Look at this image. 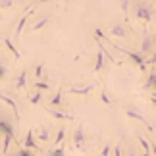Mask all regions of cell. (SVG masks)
<instances>
[{"instance_id": "cell-1", "label": "cell", "mask_w": 156, "mask_h": 156, "mask_svg": "<svg viewBox=\"0 0 156 156\" xmlns=\"http://www.w3.org/2000/svg\"><path fill=\"white\" fill-rule=\"evenodd\" d=\"M133 16L137 17V20H141V21H151L152 20V8L148 6V2H137L133 6Z\"/></svg>"}, {"instance_id": "cell-2", "label": "cell", "mask_w": 156, "mask_h": 156, "mask_svg": "<svg viewBox=\"0 0 156 156\" xmlns=\"http://www.w3.org/2000/svg\"><path fill=\"white\" fill-rule=\"evenodd\" d=\"M112 48H116V50H119V52L127 54V58H131V62H133V64H135V66H137V68H139L141 71H145V69H147V60H145V56H143V54L131 52V50L123 48V46H118V44H114V43H112Z\"/></svg>"}, {"instance_id": "cell-3", "label": "cell", "mask_w": 156, "mask_h": 156, "mask_svg": "<svg viewBox=\"0 0 156 156\" xmlns=\"http://www.w3.org/2000/svg\"><path fill=\"white\" fill-rule=\"evenodd\" d=\"M125 116L131 118V119H137V122H141V123H145V127H147L148 131H154V127L151 125V122H148V119L143 116V114L135 112V108H125Z\"/></svg>"}, {"instance_id": "cell-4", "label": "cell", "mask_w": 156, "mask_h": 156, "mask_svg": "<svg viewBox=\"0 0 156 156\" xmlns=\"http://www.w3.org/2000/svg\"><path fill=\"white\" fill-rule=\"evenodd\" d=\"M0 133H2L4 137H10V139H14V137H16L14 123H12L8 118H2V116H0Z\"/></svg>"}, {"instance_id": "cell-5", "label": "cell", "mask_w": 156, "mask_h": 156, "mask_svg": "<svg viewBox=\"0 0 156 156\" xmlns=\"http://www.w3.org/2000/svg\"><path fill=\"white\" fill-rule=\"evenodd\" d=\"M154 52V37L152 35H145L139 46V54H151Z\"/></svg>"}, {"instance_id": "cell-6", "label": "cell", "mask_w": 156, "mask_h": 156, "mask_svg": "<svg viewBox=\"0 0 156 156\" xmlns=\"http://www.w3.org/2000/svg\"><path fill=\"white\" fill-rule=\"evenodd\" d=\"M73 145L75 148H85V131H83L81 125L73 131Z\"/></svg>"}, {"instance_id": "cell-7", "label": "cell", "mask_w": 156, "mask_h": 156, "mask_svg": "<svg viewBox=\"0 0 156 156\" xmlns=\"http://www.w3.org/2000/svg\"><path fill=\"white\" fill-rule=\"evenodd\" d=\"M48 116H52L54 119H64V122H73V116H71V114H66V112H58V110H54L52 106H48Z\"/></svg>"}, {"instance_id": "cell-8", "label": "cell", "mask_w": 156, "mask_h": 156, "mask_svg": "<svg viewBox=\"0 0 156 156\" xmlns=\"http://www.w3.org/2000/svg\"><path fill=\"white\" fill-rule=\"evenodd\" d=\"M23 148H29V151H37V152H41V147L35 143V139H33V131H27V137H25V141H23V145H21Z\"/></svg>"}, {"instance_id": "cell-9", "label": "cell", "mask_w": 156, "mask_h": 156, "mask_svg": "<svg viewBox=\"0 0 156 156\" xmlns=\"http://www.w3.org/2000/svg\"><path fill=\"white\" fill-rule=\"evenodd\" d=\"M110 33L112 37H119V39H127V29H125L122 23H114L110 27Z\"/></svg>"}, {"instance_id": "cell-10", "label": "cell", "mask_w": 156, "mask_h": 156, "mask_svg": "<svg viewBox=\"0 0 156 156\" xmlns=\"http://www.w3.org/2000/svg\"><path fill=\"white\" fill-rule=\"evenodd\" d=\"M0 100H4L6 104H8L10 108H12V112H14V116H16V119H21V114H20V110H17V104L12 100L10 97H6L4 93H0Z\"/></svg>"}, {"instance_id": "cell-11", "label": "cell", "mask_w": 156, "mask_h": 156, "mask_svg": "<svg viewBox=\"0 0 156 156\" xmlns=\"http://www.w3.org/2000/svg\"><path fill=\"white\" fill-rule=\"evenodd\" d=\"M48 23H50V16H43L39 21H35L33 25H31V31H33V33H39L41 29H44Z\"/></svg>"}, {"instance_id": "cell-12", "label": "cell", "mask_w": 156, "mask_h": 156, "mask_svg": "<svg viewBox=\"0 0 156 156\" xmlns=\"http://www.w3.org/2000/svg\"><path fill=\"white\" fill-rule=\"evenodd\" d=\"M2 43H4V46H6V50L14 54V58H16V60H20V58H21V54H20V50H17L16 46H14V43H12V39H8V37H4V39H2Z\"/></svg>"}, {"instance_id": "cell-13", "label": "cell", "mask_w": 156, "mask_h": 156, "mask_svg": "<svg viewBox=\"0 0 156 156\" xmlns=\"http://www.w3.org/2000/svg\"><path fill=\"white\" fill-rule=\"evenodd\" d=\"M29 16H31V10H29L25 16H21V20H20V23L16 25V31H14V33H16V37H20V35L23 33V29H25V25H27V20H29Z\"/></svg>"}, {"instance_id": "cell-14", "label": "cell", "mask_w": 156, "mask_h": 156, "mask_svg": "<svg viewBox=\"0 0 156 156\" xmlns=\"http://www.w3.org/2000/svg\"><path fill=\"white\" fill-rule=\"evenodd\" d=\"M69 91H71V93H73V94H83V97H87V94H89V93H91V91H93V85H85V87H83V89H77V87H71V89H69Z\"/></svg>"}, {"instance_id": "cell-15", "label": "cell", "mask_w": 156, "mask_h": 156, "mask_svg": "<svg viewBox=\"0 0 156 156\" xmlns=\"http://www.w3.org/2000/svg\"><path fill=\"white\" fill-rule=\"evenodd\" d=\"M62 94H64V91H62V89H58V93L50 98V104H48V106L54 108V106H60V104H62Z\"/></svg>"}, {"instance_id": "cell-16", "label": "cell", "mask_w": 156, "mask_h": 156, "mask_svg": "<svg viewBox=\"0 0 156 156\" xmlns=\"http://www.w3.org/2000/svg\"><path fill=\"white\" fill-rule=\"evenodd\" d=\"M25 83H27V71L23 69L20 73V77H17V81H16V87L17 89H25Z\"/></svg>"}, {"instance_id": "cell-17", "label": "cell", "mask_w": 156, "mask_h": 156, "mask_svg": "<svg viewBox=\"0 0 156 156\" xmlns=\"http://www.w3.org/2000/svg\"><path fill=\"white\" fill-rule=\"evenodd\" d=\"M35 135H37V139L39 141H48L50 139V133H48V129H37V133H35Z\"/></svg>"}, {"instance_id": "cell-18", "label": "cell", "mask_w": 156, "mask_h": 156, "mask_svg": "<svg viewBox=\"0 0 156 156\" xmlns=\"http://www.w3.org/2000/svg\"><path fill=\"white\" fill-rule=\"evenodd\" d=\"M35 89H37V91H48V89H50V83H44V81L37 79V81H35Z\"/></svg>"}, {"instance_id": "cell-19", "label": "cell", "mask_w": 156, "mask_h": 156, "mask_svg": "<svg viewBox=\"0 0 156 156\" xmlns=\"http://www.w3.org/2000/svg\"><path fill=\"white\" fill-rule=\"evenodd\" d=\"M14 154H16V156H35L33 151H29V148H23V147H20Z\"/></svg>"}, {"instance_id": "cell-20", "label": "cell", "mask_w": 156, "mask_h": 156, "mask_svg": "<svg viewBox=\"0 0 156 156\" xmlns=\"http://www.w3.org/2000/svg\"><path fill=\"white\" fill-rule=\"evenodd\" d=\"M154 79H156V73L152 71V73L148 75V79L145 81V85H143V89H147V91H151V89H152V83H154Z\"/></svg>"}, {"instance_id": "cell-21", "label": "cell", "mask_w": 156, "mask_h": 156, "mask_svg": "<svg viewBox=\"0 0 156 156\" xmlns=\"http://www.w3.org/2000/svg\"><path fill=\"white\" fill-rule=\"evenodd\" d=\"M41 98H43V93H41V91H35V93H33V97H31V98H29V102H31V104H35V106H37V104L41 102Z\"/></svg>"}, {"instance_id": "cell-22", "label": "cell", "mask_w": 156, "mask_h": 156, "mask_svg": "<svg viewBox=\"0 0 156 156\" xmlns=\"http://www.w3.org/2000/svg\"><path fill=\"white\" fill-rule=\"evenodd\" d=\"M43 71H44V66L43 64H37V68H35V81L43 79Z\"/></svg>"}, {"instance_id": "cell-23", "label": "cell", "mask_w": 156, "mask_h": 156, "mask_svg": "<svg viewBox=\"0 0 156 156\" xmlns=\"http://www.w3.org/2000/svg\"><path fill=\"white\" fill-rule=\"evenodd\" d=\"M129 2L131 0H119V8H122V12L125 16H127V12H129Z\"/></svg>"}, {"instance_id": "cell-24", "label": "cell", "mask_w": 156, "mask_h": 156, "mask_svg": "<svg viewBox=\"0 0 156 156\" xmlns=\"http://www.w3.org/2000/svg\"><path fill=\"white\" fill-rule=\"evenodd\" d=\"M48 156H66V151L64 148H54V151L48 152Z\"/></svg>"}, {"instance_id": "cell-25", "label": "cell", "mask_w": 156, "mask_h": 156, "mask_svg": "<svg viewBox=\"0 0 156 156\" xmlns=\"http://www.w3.org/2000/svg\"><path fill=\"white\" fill-rule=\"evenodd\" d=\"M64 135H66V129L62 127V129L58 131V135H56V141H54V143H56V145H60V143L64 141Z\"/></svg>"}, {"instance_id": "cell-26", "label": "cell", "mask_w": 156, "mask_h": 156, "mask_svg": "<svg viewBox=\"0 0 156 156\" xmlns=\"http://www.w3.org/2000/svg\"><path fill=\"white\" fill-rule=\"evenodd\" d=\"M125 156H141V154L135 151V147H127V151H125Z\"/></svg>"}, {"instance_id": "cell-27", "label": "cell", "mask_w": 156, "mask_h": 156, "mask_svg": "<svg viewBox=\"0 0 156 156\" xmlns=\"http://www.w3.org/2000/svg\"><path fill=\"white\" fill-rule=\"evenodd\" d=\"M14 0H0V8H12Z\"/></svg>"}, {"instance_id": "cell-28", "label": "cell", "mask_w": 156, "mask_h": 156, "mask_svg": "<svg viewBox=\"0 0 156 156\" xmlns=\"http://www.w3.org/2000/svg\"><path fill=\"white\" fill-rule=\"evenodd\" d=\"M8 75V66H0V81Z\"/></svg>"}, {"instance_id": "cell-29", "label": "cell", "mask_w": 156, "mask_h": 156, "mask_svg": "<svg viewBox=\"0 0 156 156\" xmlns=\"http://www.w3.org/2000/svg\"><path fill=\"white\" fill-rule=\"evenodd\" d=\"M114 156H122V147H119V145L114 147Z\"/></svg>"}, {"instance_id": "cell-30", "label": "cell", "mask_w": 156, "mask_h": 156, "mask_svg": "<svg viewBox=\"0 0 156 156\" xmlns=\"http://www.w3.org/2000/svg\"><path fill=\"white\" fill-rule=\"evenodd\" d=\"M151 154H152V156H156V141H152V143H151Z\"/></svg>"}, {"instance_id": "cell-31", "label": "cell", "mask_w": 156, "mask_h": 156, "mask_svg": "<svg viewBox=\"0 0 156 156\" xmlns=\"http://www.w3.org/2000/svg\"><path fill=\"white\" fill-rule=\"evenodd\" d=\"M147 64H152V66H156V52L152 54L151 58H148V62H147Z\"/></svg>"}, {"instance_id": "cell-32", "label": "cell", "mask_w": 156, "mask_h": 156, "mask_svg": "<svg viewBox=\"0 0 156 156\" xmlns=\"http://www.w3.org/2000/svg\"><path fill=\"white\" fill-rule=\"evenodd\" d=\"M102 156H110V147H108V145L102 148Z\"/></svg>"}, {"instance_id": "cell-33", "label": "cell", "mask_w": 156, "mask_h": 156, "mask_svg": "<svg viewBox=\"0 0 156 156\" xmlns=\"http://www.w3.org/2000/svg\"><path fill=\"white\" fill-rule=\"evenodd\" d=\"M102 100H104V102H106V104H112V100H110V98H108V97H106V93H104V91H102Z\"/></svg>"}, {"instance_id": "cell-34", "label": "cell", "mask_w": 156, "mask_h": 156, "mask_svg": "<svg viewBox=\"0 0 156 156\" xmlns=\"http://www.w3.org/2000/svg\"><path fill=\"white\" fill-rule=\"evenodd\" d=\"M151 91H154V93H156V79H154V83H152V89H151Z\"/></svg>"}, {"instance_id": "cell-35", "label": "cell", "mask_w": 156, "mask_h": 156, "mask_svg": "<svg viewBox=\"0 0 156 156\" xmlns=\"http://www.w3.org/2000/svg\"><path fill=\"white\" fill-rule=\"evenodd\" d=\"M151 102H152V104L156 106V97H151Z\"/></svg>"}, {"instance_id": "cell-36", "label": "cell", "mask_w": 156, "mask_h": 156, "mask_svg": "<svg viewBox=\"0 0 156 156\" xmlns=\"http://www.w3.org/2000/svg\"><path fill=\"white\" fill-rule=\"evenodd\" d=\"M141 156H152V154H151V152H143Z\"/></svg>"}, {"instance_id": "cell-37", "label": "cell", "mask_w": 156, "mask_h": 156, "mask_svg": "<svg viewBox=\"0 0 156 156\" xmlns=\"http://www.w3.org/2000/svg\"><path fill=\"white\" fill-rule=\"evenodd\" d=\"M154 52H156V37H154Z\"/></svg>"}, {"instance_id": "cell-38", "label": "cell", "mask_w": 156, "mask_h": 156, "mask_svg": "<svg viewBox=\"0 0 156 156\" xmlns=\"http://www.w3.org/2000/svg\"><path fill=\"white\" fill-rule=\"evenodd\" d=\"M0 116H2V106H0Z\"/></svg>"}, {"instance_id": "cell-39", "label": "cell", "mask_w": 156, "mask_h": 156, "mask_svg": "<svg viewBox=\"0 0 156 156\" xmlns=\"http://www.w3.org/2000/svg\"><path fill=\"white\" fill-rule=\"evenodd\" d=\"M10 156H16V154H10Z\"/></svg>"}, {"instance_id": "cell-40", "label": "cell", "mask_w": 156, "mask_h": 156, "mask_svg": "<svg viewBox=\"0 0 156 156\" xmlns=\"http://www.w3.org/2000/svg\"><path fill=\"white\" fill-rule=\"evenodd\" d=\"M64 2H68V0H64Z\"/></svg>"}]
</instances>
